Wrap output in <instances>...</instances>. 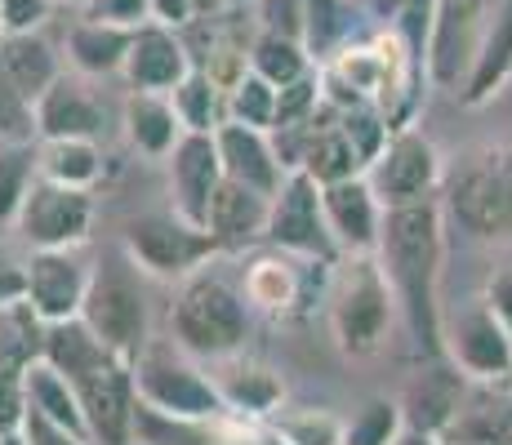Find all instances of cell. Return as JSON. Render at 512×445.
Instances as JSON below:
<instances>
[{"label": "cell", "mask_w": 512, "mask_h": 445, "mask_svg": "<svg viewBox=\"0 0 512 445\" xmlns=\"http://www.w3.org/2000/svg\"><path fill=\"white\" fill-rule=\"evenodd\" d=\"M468 388H472V379L450 356H428V365H423L415 379L406 383V392H401L406 423L419 432H432V437H446V428L455 423Z\"/></svg>", "instance_id": "obj_17"}, {"label": "cell", "mask_w": 512, "mask_h": 445, "mask_svg": "<svg viewBox=\"0 0 512 445\" xmlns=\"http://www.w3.org/2000/svg\"><path fill=\"white\" fill-rule=\"evenodd\" d=\"M134 45V27L121 23H103V18H76L72 32L63 41V58L76 76L85 81H103V76H121L125 58H130Z\"/></svg>", "instance_id": "obj_24"}, {"label": "cell", "mask_w": 512, "mask_h": 445, "mask_svg": "<svg viewBox=\"0 0 512 445\" xmlns=\"http://www.w3.org/2000/svg\"><path fill=\"white\" fill-rule=\"evenodd\" d=\"M0 143H36V103L0 67Z\"/></svg>", "instance_id": "obj_40"}, {"label": "cell", "mask_w": 512, "mask_h": 445, "mask_svg": "<svg viewBox=\"0 0 512 445\" xmlns=\"http://www.w3.org/2000/svg\"><path fill=\"white\" fill-rule=\"evenodd\" d=\"M121 245L147 276H161V281H183V276L210 267L214 254H223L210 227L183 219L179 210L139 214V219H130L125 223Z\"/></svg>", "instance_id": "obj_8"}, {"label": "cell", "mask_w": 512, "mask_h": 445, "mask_svg": "<svg viewBox=\"0 0 512 445\" xmlns=\"http://www.w3.org/2000/svg\"><path fill=\"white\" fill-rule=\"evenodd\" d=\"M63 5H85V0H63Z\"/></svg>", "instance_id": "obj_51"}, {"label": "cell", "mask_w": 512, "mask_h": 445, "mask_svg": "<svg viewBox=\"0 0 512 445\" xmlns=\"http://www.w3.org/2000/svg\"><path fill=\"white\" fill-rule=\"evenodd\" d=\"M147 5H152V23L179 27V32L201 23V5L196 0H147Z\"/></svg>", "instance_id": "obj_45"}, {"label": "cell", "mask_w": 512, "mask_h": 445, "mask_svg": "<svg viewBox=\"0 0 512 445\" xmlns=\"http://www.w3.org/2000/svg\"><path fill=\"white\" fill-rule=\"evenodd\" d=\"M165 161H170V201H174V210H179L183 219H192V223L205 227L214 192H219V183L228 178V174H223L219 138L187 130L179 138V147H174Z\"/></svg>", "instance_id": "obj_15"}, {"label": "cell", "mask_w": 512, "mask_h": 445, "mask_svg": "<svg viewBox=\"0 0 512 445\" xmlns=\"http://www.w3.org/2000/svg\"><path fill=\"white\" fill-rule=\"evenodd\" d=\"M196 5H201V18H219L232 9V0H196Z\"/></svg>", "instance_id": "obj_49"}, {"label": "cell", "mask_w": 512, "mask_h": 445, "mask_svg": "<svg viewBox=\"0 0 512 445\" xmlns=\"http://www.w3.org/2000/svg\"><path fill=\"white\" fill-rule=\"evenodd\" d=\"M107 112L85 76H58L36 98V138H103Z\"/></svg>", "instance_id": "obj_21"}, {"label": "cell", "mask_w": 512, "mask_h": 445, "mask_svg": "<svg viewBox=\"0 0 512 445\" xmlns=\"http://www.w3.org/2000/svg\"><path fill=\"white\" fill-rule=\"evenodd\" d=\"M0 67H5L9 81L36 103V98L63 76V54H58L41 32H18V36H0Z\"/></svg>", "instance_id": "obj_29"}, {"label": "cell", "mask_w": 512, "mask_h": 445, "mask_svg": "<svg viewBox=\"0 0 512 445\" xmlns=\"http://www.w3.org/2000/svg\"><path fill=\"white\" fill-rule=\"evenodd\" d=\"M441 210L472 241H512V143H477L446 165Z\"/></svg>", "instance_id": "obj_4"}, {"label": "cell", "mask_w": 512, "mask_h": 445, "mask_svg": "<svg viewBox=\"0 0 512 445\" xmlns=\"http://www.w3.org/2000/svg\"><path fill=\"white\" fill-rule=\"evenodd\" d=\"M366 178L374 196L383 201V210L397 205H419V201H441L446 187V156L432 143L419 125H401L388 134L383 152L366 165Z\"/></svg>", "instance_id": "obj_9"}, {"label": "cell", "mask_w": 512, "mask_h": 445, "mask_svg": "<svg viewBox=\"0 0 512 445\" xmlns=\"http://www.w3.org/2000/svg\"><path fill=\"white\" fill-rule=\"evenodd\" d=\"M0 445H27V437H23V432H5V437H0Z\"/></svg>", "instance_id": "obj_50"}, {"label": "cell", "mask_w": 512, "mask_h": 445, "mask_svg": "<svg viewBox=\"0 0 512 445\" xmlns=\"http://www.w3.org/2000/svg\"><path fill=\"white\" fill-rule=\"evenodd\" d=\"M121 125H125V138H130L134 152L152 156V161H165V156L179 147V138L187 134L174 98L152 94V89H130V94H125Z\"/></svg>", "instance_id": "obj_26"}, {"label": "cell", "mask_w": 512, "mask_h": 445, "mask_svg": "<svg viewBox=\"0 0 512 445\" xmlns=\"http://www.w3.org/2000/svg\"><path fill=\"white\" fill-rule=\"evenodd\" d=\"M45 348V321L27 299L0 303V374H27Z\"/></svg>", "instance_id": "obj_34"}, {"label": "cell", "mask_w": 512, "mask_h": 445, "mask_svg": "<svg viewBox=\"0 0 512 445\" xmlns=\"http://www.w3.org/2000/svg\"><path fill=\"white\" fill-rule=\"evenodd\" d=\"M321 201H326V219L330 232L339 241L343 254H374L379 250V236H383V201L374 196L370 178L366 174H352L339 178V183L321 187Z\"/></svg>", "instance_id": "obj_18"}, {"label": "cell", "mask_w": 512, "mask_h": 445, "mask_svg": "<svg viewBox=\"0 0 512 445\" xmlns=\"http://www.w3.org/2000/svg\"><path fill=\"white\" fill-rule=\"evenodd\" d=\"M143 276L147 272L125 254V245L103 254V259L94 263L90 294H85V308H81V321L130 365L139 361V352L152 343Z\"/></svg>", "instance_id": "obj_6"}, {"label": "cell", "mask_w": 512, "mask_h": 445, "mask_svg": "<svg viewBox=\"0 0 512 445\" xmlns=\"http://www.w3.org/2000/svg\"><path fill=\"white\" fill-rule=\"evenodd\" d=\"M446 356L472 383H512V330L490 312L486 299H472L446 316Z\"/></svg>", "instance_id": "obj_12"}, {"label": "cell", "mask_w": 512, "mask_h": 445, "mask_svg": "<svg viewBox=\"0 0 512 445\" xmlns=\"http://www.w3.org/2000/svg\"><path fill=\"white\" fill-rule=\"evenodd\" d=\"M58 0H0V32L18 36V32H41L54 14Z\"/></svg>", "instance_id": "obj_42"}, {"label": "cell", "mask_w": 512, "mask_h": 445, "mask_svg": "<svg viewBox=\"0 0 512 445\" xmlns=\"http://www.w3.org/2000/svg\"><path fill=\"white\" fill-rule=\"evenodd\" d=\"M23 276H27L23 299L32 303V312L45 325H54L81 316L94 267L81 259V250H32L23 263Z\"/></svg>", "instance_id": "obj_13"}, {"label": "cell", "mask_w": 512, "mask_h": 445, "mask_svg": "<svg viewBox=\"0 0 512 445\" xmlns=\"http://www.w3.org/2000/svg\"><path fill=\"white\" fill-rule=\"evenodd\" d=\"M312 259H294V254L277 250V245H268V250L250 254L245 259V272H241V290L245 299H250V308H263L272 316H294L303 312V267Z\"/></svg>", "instance_id": "obj_23"}, {"label": "cell", "mask_w": 512, "mask_h": 445, "mask_svg": "<svg viewBox=\"0 0 512 445\" xmlns=\"http://www.w3.org/2000/svg\"><path fill=\"white\" fill-rule=\"evenodd\" d=\"M219 156H223V174L236 178L245 187H259V192L277 196L281 183H285V161L277 152V138L272 130H254V125H241V121H223L219 130Z\"/></svg>", "instance_id": "obj_19"}, {"label": "cell", "mask_w": 512, "mask_h": 445, "mask_svg": "<svg viewBox=\"0 0 512 445\" xmlns=\"http://www.w3.org/2000/svg\"><path fill=\"white\" fill-rule=\"evenodd\" d=\"M268 214H272L268 192L245 187V183H236V178H223L210 201L205 227L214 232L223 254H245L250 245H263V236H268Z\"/></svg>", "instance_id": "obj_20"}, {"label": "cell", "mask_w": 512, "mask_h": 445, "mask_svg": "<svg viewBox=\"0 0 512 445\" xmlns=\"http://www.w3.org/2000/svg\"><path fill=\"white\" fill-rule=\"evenodd\" d=\"M134 388L139 401L156 405L165 414H187V419H232L214 374L196 365L192 352H183L174 339H152L134 361Z\"/></svg>", "instance_id": "obj_7"}, {"label": "cell", "mask_w": 512, "mask_h": 445, "mask_svg": "<svg viewBox=\"0 0 512 445\" xmlns=\"http://www.w3.org/2000/svg\"><path fill=\"white\" fill-rule=\"evenodd\" d=\"M263 245L294 254V259H312V263H339L343 250L330 232L326 219V201H321V183L308 170H290L281 183V192L272 196V214H268V236Z\"/></svg>", "instance_id": "obj_10"}, {"label": "cell", "mask_w": 512, "mask_h": 445, "mask_svg": "<svg viewBox=\"0 0 512 445\" xmlns=\"http://www.w3.org/2000/svg\"><path fill=\"white\" fill-rule=\"evenodd\" d=\"M170 339L196 361H228L250 343V299L228 276L201 272L183 276L170 303Z\"/></svg>", "instance_id": "obj_3"}, {"label": "cell", "mask_w": 512, "mask_h": 445, "mask_svg": "<svg viewBox=\"0 0 512 445\" xmlns=\"http://www.w3.org/2000/svg\"><path fill=\"white\" fill-rule=\"evenodd\" d=\"M192 67H196V54H192V45L183 41L179 27L143 23V27H134V45H130V58H125L121 81L130 89L174 94Z\"/></svg>", "instance_id": "obj_16"}, {"label": "cell", "mask_w": 512, "mask_h": 445, "mask_svg": "<svg viewBox=\"0 0 512 445\" xmlns=\"http://www.w3.org/2000/svg\"><path fill=\"white\" fill-rule=\"evenodd\" d=\"M18 432L27 437V445H94L90 437H81V432L63 428V423L45 419V414H36V410H27V419H23Z\"/></svg>", "instance_id": "obj_44"}, {"label": "cell", "mask_w": 512, "mask_h": 445, "mask_svg": "<svg viewBox=\"0 0 512 445\" xmlns=\"http://www.w3.org/2000/svg\"><path fill=\"white\" fill-rule=\"evenodd\" d=\"M370 23L366 0H303V45L317 63L339 54L343 45L361 41V27Z\"/></svg>", "instance_id": "obj_28"}, {"label": "cell", "mask_w": 512, "mask_h": 445, "mask_svg": "<svg viewBox=\"0 0 512 445\" xmlns=\"http://www.w3.org/2000/svg\"><path fill=\"white\" fill-rule=\"evenodd\" d=\"M23 383H27V410L45 414V419L63 423V428L81 432V437H90L81 397H76V388L63 379V370H58V365H49L45 356H36V361L27 365V379Z\"/></svg>", "instance_id": "obj_32"}, {"label": "cell", "mask_w": 512, "mask_h": 445, "mask_svg": "<svg viewBox=\"0 0 512 445\" xmlns=\"http://www.w3.org/2000/svg\"><path fill=\"white\" fill-rule=\"evenodd\" d=\"M481 299L490 303V312L499 316V321L512 330V263L508 267H499V272H490V281H486V290H481Z\"/></svg>", "instance_id": "obj_46"}, {"label": "cell", "mask_w": 512, "mask_h": 445, "mask_svg": "<svg viewBox=\"0 0 512 445\" xmlns=\"http://www.w3.org/2000/svg\"><path fill=\"white\" fill-rule=\"evenodd\" d=\"M277 103H281L277 85L263 81L259 72H245L241 81L228 89V121L254 125V130H272V125H277Z\"/></svg>", "instance_id": "obj_39"}, {"label": "cell", "mask_w": 512, "mask_h": 445, "mask_svg": "<svg viewBox=\"0 0 512 445\" xmlns=\"http://www.w3.org/2000/svg\"><path fill=\"white\" fill-rule=\"evenodd\" d=\"M94 187H67L54 178H36L18 210L14 232L27 250H81L94 227Z\"/></svg>", "instance_id": "obj_11"}, {"label": "cell", "mask_w": 512, "mask_h": 445, "mask_svg": "<svg viewBox=\"0 0 512 445\" xmlns=\"http://www.w3.org/2000/svg\"><path fill=\"white\" fill-rule=\"evenodd\" d=\"M250 72H259L263 81H272L277 89L303 81L317 72V58L308 54V45L299 36H281V32H259L250 36Z\"/></svg>", "instance_id": "obj_33"}, {"label": "cell", "mask_w": 512, "mask_h": 445, "mask_svg": "<svg viewBox=\"0 0 512 445\" xmlns=\"http://www.w3.org/2000/svg\"><path fill=\"white\" fill-rule=\"evenodd\" d=\"M134 445H228V419H187L156 405H134Z\"/></svg>", "instance_id": "obj_30"}, {"label": "cell", "mask_w": 512, "mask_h": 445, "mask_svg": "<svg viewBox=\"0 0 512 445\" xmlns=\"http://www.w3.org/2000/svg\"><path fill=\"white\" fill-rule=\"evenodd\" d=\"M0 437H5V432H0Z\"/></svg>", "instance_id": "obj_53"}, {"label": "cell", "mask_w": 512, "mask_h": 445, "mask_svg": "<svg viewBox=\"0 0 512 445\" xmlns=\"http://www.w3.org/2000/svg\"><path fill=\"white\" fill-rule=\"evenodd\" d=\"M236 5H250V0H232V9H236Z\"/></svg>", "instance_id": "obj_52"}, {"label": "cell", "mask_w": 512, "mask_h": 445, "mask_svg": "<svg viewBox=\"0 0 512 445\" xmlns=\"http://www.w3.org/2000/svg\"><path fill=\"white\" fill-rule=\"evenodd\" d=\"M23 290H27L23 263H14V259H5V254H0V303L23 299Z\"/></svg>", "instance_id": "obj_47"}, {"label": "cell", "mask_w": 512, "mask_h": 445, "mask_svg": "<svg viewBox=\"0 0 512 445\" xmlns=\"http://www.w3.org/2000/svg\"><path fill=\"white\" fill-rule=\"evenodd\" d=\"M397 445H441V437H432V432H419V428H406Z\"/></svg>", "instance_id": "obj_48"}, {"label": "cell", "mask_w": 512, "mask_h": 445, "mask_svg": "<svg viewBox=\"0 0 512 445\" xmlns=\"http://www.w3.org/2000/svg\"><path fill=\"white\" fill-rule=\"evenodd\" d=\"M170 98H174V107H179L183 125L187 130H196V134H214L223 121H228V89L214 81L201 63L183 76L179 89H174Z\"/></svg>", "instance_id": "obj_35"}, {"label": "cell", "mask_w": 512, "mask_h": 445, "mask_svg": "<svg viewBox=\"0 0 512 445\" xmlns=\"http://www.w3.org/2000/svg\"><path fill=\"white\" fill-rule=\"evenodd\" d=\"M406 428L410 423H406V410H401V397H370L348 419L343 445H397Z\"/></svg>", "instance_id": "obj_38"}, {"label": "cell", "mask_w": 512, "mask_h": 445, "mask_svg": "<svg viewBox=\"0 0 512 445\" xmlns=\"http://www.w3.org/2000/svg\"><path fill=\"white\" fill-rule=\"evenodd\" d=\"M41 178L36 143H0V227H14L32 183Z\"/></svg>", "instance_id": "obj_37"}, {"label": "cell", "mask_w": 512, "mask_h": 445, "mask_svg": "<svg viewBox=\"0 0 512 445\" xmlns=\"http://www.w3.org/2000/svg\"><path fill=\"white\" fill-rule=\"evenodd\" d=\"M41 356L63 370V379L76 388L85 410V428L94 445H134V365L121 361L103 339L81 321H54L45 325V348Z\"/></svg>", "instance_id": "obj_2"}, {"label": "cell", "mask_w": 512, "mask_h": 445, "mask_svg": "<svg viewBox=\"0 0 512 445\" xmlns=\"http://www.w3.org/2000/svg\"><path fill=\"white\" fill-rule=\"evenodd\" d=\"M374 259L383 263L401 308V330L415 352L446 356V312H441V263H446V210L441 201L397 205L383 214V236Z\"/></svg>", "instance_id": "obj_1"}, {"label": "cell", "mask_w": 512, "mask_h": 445, "mask_svg": "<svg viewBox=\"0 0 512 445\" xmlns=\"http://www.w3.org/2000/svg\"><path fill=\"white\" fill-rule=\"evenodd\" d=\"M512 81V0H499L495 14H490L481 45L472 54V67L459 85V103L464 107H486Z\"/></svg>", "instance_id": "obj_22"}, {"label": "cell", "mask_w": 512, "mask_h": 445, "mask_svg": "<svg viewBox=\"0 0 512 445\" xmlns=\"http://www.w3.org/2000/svg\"><path fill=\"white\" fill-rule=\"evenodd\" d=\"M223 370L214 374L232 419H268L285 405V383L272 365L250 361V356H228L219 361Z\"/></svg>", "instance_id": "obj_27"}, {"label": "cell", "mask_w": 512, "mask_h": 445, "mask_svg": "<svg viewBox=\"0 0 512 445\" xmlns=\"http://www.w3.org/2000/svg\"><path fill=\"white\" fill-rule=\"evenodd\" d=\"M486 23H490V0H437L432 49H428V81L432 85L459 94Z\"/></svg>", "instance_id": "obj_14"}, {"label": "cell", "mask_w": 512, "mask_h": 445, "mask_svg": "<svg viewBox=\"0 0 512 445\" xmlns=\"http://www.w3.org/2000/svg\"><path fill=\"white\" fill-rule=\"evenodd\" d=\"M250 9L259 32H281L303 41V0H250Z\"/></svg>", "instance_id": "obj_41"}, {"label": "cell", "mask_w": 512, "mask_h": 445, "mask_svg": "<svg viewBox=\"0 0 512 445\" xmlns=\"http://www.w3.org/2000/svg\"><path fill=\"white\" fill-rule=\"evenodd\" d=\"M268 419L285 445H343L348 437V419H339L326 405H281Z\"/></svg>", "instance_id": "obj_36"}, {"label": "cell", "mask_w": 512, "mask_h": 445, "mask_svg": "<svg viewBox=\"0 0 512 445\" xmlns=\"http://www.w3.org/2000/svg\"><path fill=\"white\" fill-rule=\"evenodd\" d=\"M41 178L67 187H94L103 178V147L98 138H36Z\"/></svg>", "instance_id": "obj_31"}, {"label": "cell", "mask_w": 512, "mask_h": 445, "mask_svg": "<svg viewBox=\"0 0 512 445\" xmlns=\"http://www.w3.org/2000/svg\"><path fill=\"white\" fill-rule=\"evenodd\" d=\"M330 330L343 356H374L388 348L392 330L401 325L397 294H392L383 263L374 254H343L330 281Z\"/></svg>", "instance_id": "obj_5"}, {"label": "cell", "mask_w": 512, "mask_h": 445, "mask_svg": "<svg viewBox=\"0 0 512 445\" xmlns=\"http://www.w3.org/2000/svg\"><path fill=\"white\" fill-rule=\"evenodd\" d=\"M81 14L85 18H103V23H121V27L152 23V5H147V0H85Z\"/></svg>", "instance_id": "obj_43"}, {"label": "cell", "mask_w": 512, "mask_h": 445, "mask_svg": "<svg viewBox=\"0 0 512 445\" xmlns=\"http://www.w3.org/2000/svg\"><path fill=\"white\" fill-rule=\"evenodd\" d=\"M446 445H512V383H472Z\"/></svg>", "instance_id": "obj_25"}, {"label": "cell", "mask_w": 512, "mask_h": 445, "mask_svg": "<svg viewBox=\"0 0 512 445\" xmlns=\"http://www.w3.org/2000/svg\"><path fill=\"white\" fill-rule=\"evenodd\" d=\"M0 36H5V32H0Z\"/></svg>", "instance_id": "obj_54"}]
</instances>
